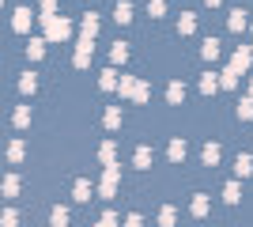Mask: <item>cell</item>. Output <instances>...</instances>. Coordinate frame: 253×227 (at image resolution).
<instances>
[{
  "label": "cell",
  "instance_id": "obj_10",
  "mask_svg": "<svg viewBox=\"0 0 253 227\" xmlns=\"http://www.w3.org/2000/svg\"><path fill=\"white\" fill-rule=\"evenodd\" d=\"M98 159H102L106 167H117V144H114V140H106L102 148H98Z\"/></svg>",
  "mask_w": 253,
  "mask_h": 227
},
{
  "label": "cell",
  "instance_id": "obj_5",
  "mask_svg": "<svg viewBox=\"0 0 253 227\" xmlns=\"http://www.w3.org/2000/svg\"><path fill=\"white\" fill-rule=\"evenodd\" d=\"M234 68H238V72H246V68L253 65V45H238V49H234V61H231Z\"/></svg>",
  "mask_w": 253,
  "mask_h": 227
},
{
  "label": "cell",
  "instance_id": "obj_25",
  "mask_svg": "<svg viewBox=\"0 0 253 227\" xmlns=\"http://www.w3.org/2000/svg\"><path fill=\"white\" fill-rule=\"evenodd\" d=\"M49 224H53V227H68V208L57 205V208L49 212Z\"/></svg>",
  "mask_w": 253,
  "mask_h": 227
},
{
  "label": "cell",
  "instance_id": "obj_30",
  "mask_svg": "<svg viewBox=\"0 0 253 227\" xmlns=\"http://www.w3.org/2000/svg\"><path fill=\"white\" fill-rule=\"evenodd\" d=\"M15 125H19V129L31 125V106H19V110H15Z\"/></svg>",
  "mask_w": 253,
  "mask_h": 227
},
{
  "label": "cell",
  "instance_id": "obj_17",
  "mask_svg": "<svg viewBox=\"0 0 253 227\" xmlns=\"http://www.w3.org/2000/svg\"><path fill=\"white\" fill-rule=\"evenodd\" d=\"M27 57H31V61H42V57H45V38H31V45H27Z\"/></svg>",
  "mask_w": 253,
  "mask_h": 227
},
{
  "label": "cell",
  "instance_id": "obj_18",
  "mask_svg": "<svg viewBox=\"0 0 253 227\" xmlns=\"http://www.w3.org/2000/svg\"><path fill=\"white\" fill-rule=\"evenodd\" d=\"M189 212H193L197 220H201V216H208V197H204V193H197V197H193V205H189Z\"/></svg>",
  "mask_w": 253,
  "mask_h": 227
},
{
  "label": "cell",
  "instance_id": "obj_36",
  "mask_svg": "<svg viewBox=\"0 0 253 227\" xmlns=\"http://www.w3.org/2000/svg\"><path fill=\"white\" fill-rule=\"evenodd\" d=\"M167 11V0H148V15H163Z\"/></svg>",
  "mask_w": 253,
  "mask_h": 227
},
{
  "label": "cell",
  "instance_id": "obj_11",
  "mask_svg": "<svg viewBox=\"0 0 253 227\" xmlns=\"http://www.w3.org/2000/svg\"><path fill=\"white\" fill-rule=\"evenodd\" d=\"M238 76H242V72H238V68H223V72H219V87H227V91H234V87H238Z\"/></svg>",
  "mask_w": 253,
  "mask_h": 227
},
{
  "label": "cell",
  "instance_id": "obj_34",
  "mask_svg": "<svg viewBox=\"0 0 253 227\" xmlns=\"http://www.w3.org/2000/svg\"><path fill=\"white\" fill-rule=\"evenodd\" d=\"M4 193H8V197L19 193V178H15V174H8V178H4Z\"/></svg>",
  "mask_w": 253,
  "mask_h": 227
},
{
  "label": "cell",
  "instance_id": "obj_37",
  "mask_svg": "<svg viewBox=\"0 0 253 227\" xmlns=\"http://www.w3.org/2000/svg\"><path fill=\"white\" fill-rule=\"evenodd\" d=\"M98 227H117V212H106V216L98 220Z\"/></svg>",
  "mask_w": 253,
  "mask_h": 227
},
{
  "label": "cell",
  "instance_id": "obj_9",
  "mask_svg": "<svg viewBox=\"0 0 253 227\" xmlns=\"http://www.w3.org/2000/svg\"><path fill=\"white\" fill-rule=\"evenodd\" d=\"M219 91V72H204L201 76V95H215Z\"/></svg>",
  "mask_w": 253,
  "mask_h": 227
},
{
  "label": "cell",
  "instance_id": "obj_15",
  "mask_svg": "<svg viewBox=\"0 0 253 227\" xmlns=\"http://www.w3.org/2000/svg\"><path fill=\"white\" fill-rule=\"evenodd\" d=\"M223 201H227V205H238V201H242V185L227 182V185H223Z\"/></svg>",
  "mask_w": 253,
  "mask_h": 227
},
{
  "label": "cell",
  "instance_id": "obj_33",
  "mask_svg": "<svg viewBox=\"0 0 253 227\" xmlns=\"http://www.w3.org/2000/svg\"><path fill=\"white\" fill-rule=\"evenodd\" d=\"M117 91L132 98V91H136V80H132V76H121V87H117Z\"/></svg>",
  "mask_w": 253,
  "mask_h": 227
},
{
  "label": "cell",
  "instance_id": "obj_7",
  "mask_svg": "<svg viewBox=\"0 0 253 227\" xmlns=\"http://www.w3.org/2000/svg\"><path fill=\"white\" fill-rule=\"evenodd\" d=\"M250 174H253V155L242 151V155L234 159V178H250Z\"/></svg>",
  "mask_w": 253,
  "mask_h": 227
},
{
  "label": "cell",
  "instance_id": "obj_13",
  "mask_svg": "<svg viewBox=\"0 0 253 227\" xmlns=\"http://www.w3.org/2000/svg\"><path fill=\"white\" fill-rule=\"evenodd\" d=\"M167 102H174V106L185 102V84H181V80H174V84L167 87Z\"/></svg>",
  "mask_w": 253,
  "mask_h": 227
},
{
  "label": "cell",
  "instance_id": "obj_2",
  "mask_svg": "<svg viewBox=\"0 0 253 227\" xmlns=\"http://www.w3.org/2000/svg\"><path fill=\"white\" fill-rule=\"evenodd\" d=\"M91 57H95V42H91V38H80V42H76V53H72V65L87 68V65H91Z\"/></svg>",
  "mask_w": 253,
  "mask_h": 227
},
{
  "label": "cell",
  "instance_id": "obj_8",
  "mask_svg": "<svg viewBox=\"0 0 253 227\" xmlns=\"http://www.w3.org/2000/svg\"><path fill=\"white\" fill-rule=\"evenodd\" d=\"M80 31H84V38H91V42H95V34H98V15H95V11H87V15H84Z\"/></svg>",
  "mask_w": 253,
  "mask_h": 227
},
{
  "label": "cell",
  "instance_id": "obj_6",
  "mask_svg": "<svg viewBox=\"0 0 253 227\" xmlns=\"http://www.w3.org/2000/svg\"><path fill=\"white\" fill-rule=\"evenodd\" d=\"M219 53H223V42H219V38H204V45H201V57H204V61H219Z\"/></svg>",
  "mask_w": 253,
  "mask_h": 227
},
{
  "label": "cell",
  "instance_id": "obj_31",
  "mask_svg": "<svg viewBox=\"0 0 253 227\" xmlns=\"http://www.w3.org/2000/svg\"><path fill=\"white\" fill-rule=\"evenodd\" d=\"M151 98V87L148 84H136V91H132V102H148Z\"/></svg>",
  "mask_w": 253,
  "mask_h": 227
},
{
  "label": "cell",
  "instance_id": "obj_19",
  "mask_svg": "<svg viewBox=\"0 0 253 227\" xmlns=\"http://www.w3.org/2000/svg\"><path fill=\"white\" fill-rule=\"evenodd\" d=\"M72 193H76V201H91V182H87V178H76Z\"/></svg>",
  "mask_w": 253,
  "mask_h": 227
},
{
  "label": "cell",
  "instance_id": "obj_38",
  "mask_svg": "<svg viewBox=\"0 0 253 227\" xmlns=\"http://www.w3.org/2000/svg\"><path fill=\"white\" fill-rule=\"evenodd\" d=\"M42 15H57V0H42Z\"/></svg>",
  "mask_w": 253,
  "mask_h": 227
},
{
  "label": "cell",
  "instance_id": "obj_35",
  "mask_svg": "<svg viewBox=\"0 0 253 227\" xmlns=\"http://www.w3.org/2000/svg\"><path fill=\"white\" fill-rule=\"evenodd\" d=\"M0 224H4V227H15V224H19V212H15V208H4V220H0Z\"/></svg>",
  "mask_w": 253,
  "mask_h": 227
},
{
  "label": "cell",
  "instance_id": "obj_26",
  "mask_svg": "<svg viewBox=\"0 0 253 227\" xmlns=\"http://www.w3.org/2000/svg\"><path fill=\"white\" fill-rule=\"evenodd\" d=\"M167 155H170V159H174V163H181V159H185V140H170Z\"/></svg>",
  "mask_w": 253,
  "mask_h": 227
},
{
  "label": "cell",
  "instance_id": "obj_23",
  "mask_svg": "<svg viewBox=\"0 0 253 227\" xmlns=\"http://www.w3.org/2000/svg\"><path fill=\"white\" fill-rule=\"evenodd\" d=\"M136 167H140V171H148V167H151V148H148V144H140V148H136Z\"/></svg>",
  "mask_w": 253,
  "mask_h": 227
},
{
  "label": "cell",
  "instance_id": "obj_41",
  "mask_svg": "<svg viewBox=\"0 0 253 227\" xmlns=\"http://www.w3.org/2000/svg\"><path fill=\"white\" fill-rule=\"evenodd\" d=\"M250 98H253V80H250Z\"/></svg>",
  "mask_w": 253,
  "mask_h": 227
},
{
  "label": "cell",
  "instance_id": "obj_39",
  "mask_svg": "<svg viewBox=\"0 0 253 227\" xmlns=\"http://www.w3.org/2000/svg\"><path fill=\"white\" fill-rule=\"evenodd\" d=\"M125 227H144V216H136V212H132V216L125 220Z\"/></svg>",
  "mask_w": 253,
  "mask_h": 227
},
{
  "label": "cell",
  "instance_id": "obj_3",
  "mask_svg": "<svg viewBox=\"0 0 253 227\" xmlns=\"http://www.w3.org/2000/svg\"><path fill=\"white\" fill-rule=\"evenodd\" d=\"M117 178H121V167H106V174H102V197H114L117 193Z\"/></svg>",
  "mask_w": 253,
  "mask_h": 227
},
{
  "label": "cell",
  "instance_id": "obj_29",
  "mask_svg": "<svg viewBox=\"0 0 253 227\" xmlns=\"http://www.w3.org/2000/svg\"><path fill=\"white\" fill-rule=\"evenodd\" d=\"M23 155H27V144H23V140H15V144L8 148V159H11V163H19Z\"/></svg>",
  "mask_w": 253,
  "mask_h": 227
},
{
  "label": "cell",
  "instance_id": "obj_28",
  "mask_svg": "<svg viewBox=\"0 0 253 227\" xmlns=\"http://www.w3.org/2000/svg\"><path fill=\"white\" fill-rule=\"evenodd\" d=\"M121 125V106H110L106 110V129H117Z\"/></svg>",
  "mask_w": 253,
  "mask_h": 227
},
{
  "label": "cell",
  "instance_id": "obj_14",
  "mask_svg": "<svg viewBox=\"0 0 253 227\" xmlns=\"http://www.w3.org/2000/svg\"><path fill=\"white\" fill-rule=\"evenodd\" d=\"M98 87H102V91H117V87H121V80H117L114 68H106V72L98 76Z\"/></svg>",
  "mask_w": 253,
  "mask_h": 227
},
{
  "label": "cell",
  "instance_id": "obj_4",
  "mask_svg": "<svg viewBox=\"0 0 253 227\" xmlns=\"http://www.w3.org/2000/svg\"><path fill=\"white\" fill-rule=\"evenodd\" d=\"M31 23H34V15H31V8H15V15H11V27L19 34H27L31 31Z\"/></svg>",
  "mask_w": 253,
  "mask_h": 227
},
{
  "label": "cell",
  "instance_id": "obj_21",
  "mask_svg": "<svg viewBox=\"0 0 253 227\" xmlns=\"http://www.w3.org/2000/svg\"><path fill=\"white\" fill-rule=\"evenodd\" d=\"M159 224H163V227H174V224H178V208L167 205L163 212H159Z\"/></svg>",
  "mask_w": 253,
  "mask_h": 227
},
{
  "label": "cell",
  "instance_id": "obj_32",
  "mask_svg": "<svg viewBox=\"0 0 253 227\" xmlns=\"http://www.w3.org/2000/svg\"><path fill=\"white\" fill-rule=\"evenodd\" d=\"M238 118H242V121L253 118V98H242V102H238Z\"/></svg>",
  "mask_w": 253,
  "mask_h": 227
},
{
  "label": "cell",
  "instance_id": "obj_20",
  "mask_svg": "<svg viewBox=\"0 0 253 227\" xmlns=\"http://www.w3.org/2000/svg\"><path fill=\"white\" fill-rule=\"evenodd\" d=\"M227 27H231V31H246V27H250V19H246V11L238 8V11H231V19H227Z\"/></svg>",
  "mask_w": 253,
  "mask_h": 227
},
{
  "label": "cell",
  "instance_id": "obj_12",
  "mask_svg": "<svg viewBox=\"0 0 253 227\" xmlns=\"http://www.w3.org/2000/svg\"><path fill=\"white\" fill-rule=\"evenodd\" d=\"M114 19L125 27V23H132V4L128 0H117V8H114Z\"/></svg>",
  "mask_w": 253,
  "mask_h": 227
},
{
  "label": "cell",
  "instance_id": "obj_22",
  "mask_svg": "<svg viewBox=\"0 0 253 227\" xmlns=\"http://www.w3.org/2000/svg\"><path fill=\"white\" fill-rule=\"evenodd\" d=\"M193 31H197V15H189V11H185V15L178 19V34H193Z\"/></svg>",
  "mask_w": 253,
  "mask_h": 227
},
{
  "label": "cell",
  "instance_id": "obj_16",
  "mask_svg": "<svg viewBox=\"0 0 253 227\" xmlns=\"http://www.w3.org/2000/svg\"><path fill=\"white\" fill-rule=\"evenodd\" d=\"M201 159L208 163V167H215V163L223 159V151H219V144H204V151H201Z\"/></svg>",
  "mask_w": 253,
  "mask_h": 227
},
{
  "label": "cell",
  "instance_id": "obj_24",
  "mask_svg": "<svg viewBox=\"0 0 253 227\" xmlns=\"http://www.w3.org/2000/svg\"><path fill=\"white\" fill-rule=\"evenodd\" d=\"M110 57H114V65H125V61H128V45H125V42H114Z\"/></svg>",
  "mask_w": 253,
  "mask_h": 227
},
{
  "label": "cell",
  "instance_id": "obj_27",
  "mask_svg": "<svg viewBox=\"0 0 253 227\" xmlns=\"http://www.w3.org/2000/svg\"><path fill=\"white\" fill-rule=\"evenodd\" d=\"M34 87H38V76H34V72H27V76L19 80V91H23V95H34Z\"/></svg>",
  "mask_w": 253,
  "mask_h": 227
},
{
  "label": "cell",
  "instance_id": "obj_40",
  "mask_svg": "<svg viewBox=\"0 0 253 227\" xmlns=\"http://www.w3.org/2000/svg\"><path fill=\"white\" fill-rule=\"evenodd\" d=\"M204 4H208V8H219V4H223V0H204Z\"/></svg>",
  "mask_w": 253,
  "mask_h": 227
},
{
  "label": "cell",
  "instance_id": "obj_1",
  "mask_svg": "<svg viewBox=\"0 0 253 227\" xmlns=\"http://www.w3.org/2000/svg\"><path fill=\"white\" fill-rule=\"evenodd\" d=\"M42 27H45V42H68L72 38V23L64 15H42Z\"/></svg>",
  "mask_w": 253,
  "mask_h": 227
}]
</instances>
